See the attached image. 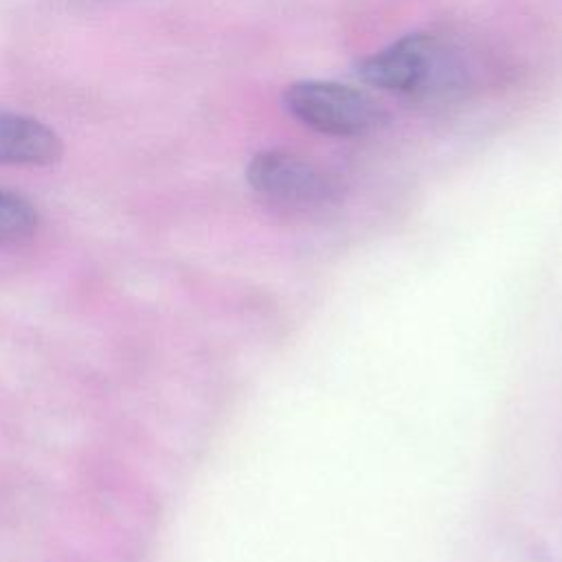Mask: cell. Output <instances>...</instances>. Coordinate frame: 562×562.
<instances>
[{
    "label": "cell",
    "mask_w": 562,
    "mask_h": 562,
    "mask_svg": "<svg viewBox=\"0 0 562 562\" xmlns=\"http://www.w3.org/2000/svg\"><path fill=\"white\" fill-rule=\"evenodd\" d=\"M37 226V211L18 193L0 189V244L29 237Z\"/></svg>",
    "instance_id": "5b68a950"
},
{
    "label": "cell",
    "mask_w": 562,
    "mask_h": 562,
    "mask_svg": "<svg viewBox=\"0 0 562 562\" xmlns=\"http://www.w3.org/2000/svg\"><path fill=\"white\" fill-rule=\"evenodd\" d=\"M283 103L303 125L329 136H364L384 121L367 92L334 81H296L285 88Z\"/></svg>",
    "instance_id": "6da1fadb"
},
{
    "label": "cell",
    "mask_w": 562,
    "mask_h": 562,
    "mask_svg": "<svg viewBox=\"0 0 562 562\" xmlns=\"http://www.w3.org/2000/svg\"><path fill=\"white\" fill-rule=\"evenodd\" d=\"M64 156L61 136L46 123L0 110V165L46 167Z\"/></svg>",
    "instance_id": "277c9868"
},
{
    "label": "cell",
    "mask_w": 562,
    "mask_h": 562,
    "mask_svg": "<svg viewBox=\"0 0 562 562\" xmlns=\"http://www.w3.org/2000/svg\"><path fill=\"white\" fill-rule=\"evenodd\" d=\"M358 77L380 90L424 97L448 77L439 42L426 33H411L358 64Z\"/></svg>",
    "instance_id": "3957f363"
},
{
    "label": "cell",
    "mask_w": 562,
    "mask_h": 562,
    "mask_svg": "<svg viewBox=\"0 0 562 562\" xmlns=\"http://www.w3.org/2000/svg\"><path fill=\"white\" fill-rule=\"evenodd\" d=\"M246 180L266 204L292 215L321 211L338 198V189L327 173L277 149L255 154L246 167Z\"/></svg>",
    "instance_id": "7a4b0ae2"
}]
</instances>
